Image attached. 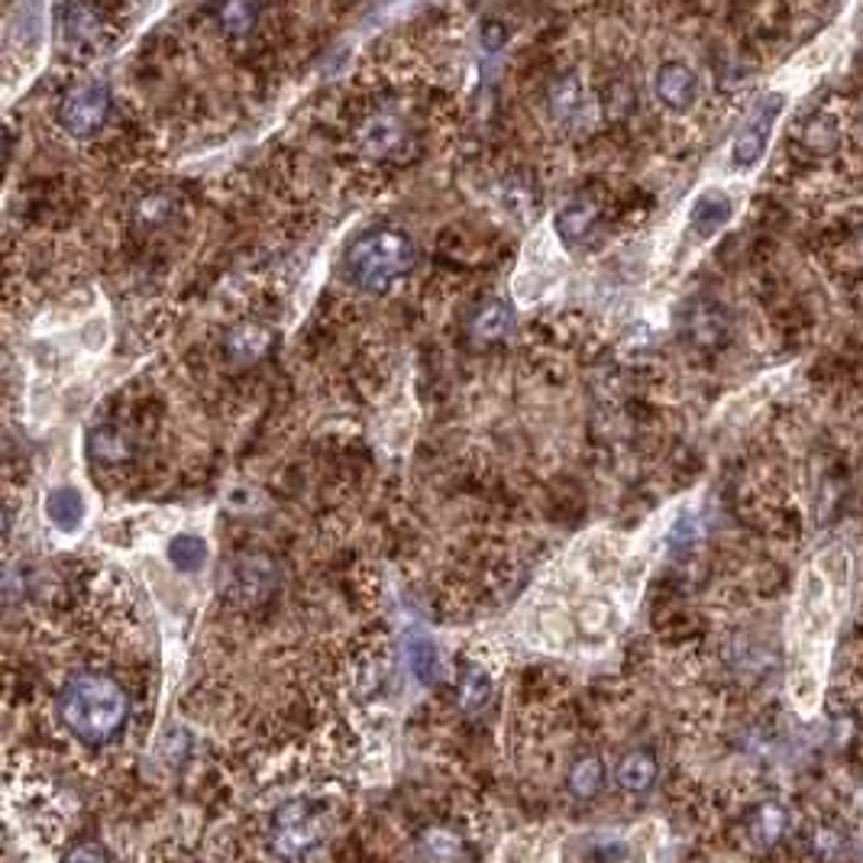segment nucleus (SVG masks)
Here are the masks:
<instances>
[{
    "mask_svg": "<svg viewBox=\"0 0 863 863\" xmlns=\"http://www.w3.org/2000/svg\"><path fill=\"white\" fill-rule=\"evenodd\" d=\"M130 715V699L117 679L104 672H79L59 696L62 725L91 747L107 744L120 734Z\"/></svg>",
    "mask_w": 863,
    "mask_h": 863,
    "instance_id": "f257e3e1",
    "label": "nucleus"
},
{
    "mask_svg": "<svg viewBox=\"0 0 863 863\" xmlns=\"http://www.w3.org/2000/svg\"><path fill=\"white\" fill-rule=\"evenodd\" d=\"M414 269V243L401 230H372L347 253V275L362 291H389Z\"/></svg>",
    "mask_w": 863,
    "mask_h": 863,
    "instance_id": "f03ea898",
    "label": "nucleus"
},
{
    "mask_svg": "<svg viewBox=\"0 0 863 863\" xmlns=\"http://www.w3.org/2000/svg\"><path fill=\"white\" fill-rule=\"evenodd\" d=\"M107 114H111V91L104 81H79L59 101V123L81 140L94 136L107 123Z\"/></svg>",
    "mask_w": 863,
    "mask_h": 863,
    "instance_id": "7ed1b4c3",
    "label": "nucleus"
},
{
    "mask_svg": "<svg viewBox=\"0 0 863 863\" xmlns=\"http://www.w3.org/2000/svg\"><path fill=\"white\" fill-rule=\"evenodd\" d=\"M317 838H320V822H317V812L311 802L295 799V802H285L275 812L269 841H273V851L278 857L291 861V857L308 854L317 844Z\"/></svg>",
    "mask_w": 863,
    "mask_h": 863,
    "instance_id": "20e7f679",
    "label": "nucleus"
},
{
    "mask_svg": "<svg viewBox=\"0 0 863 863\" xmlns=\"http://www.w3.org/2000/svg\"><path fill=\"white\" fill-rule=\"evenodd\" d=\"M783 107L785 94H767L760 104H753V111L747 114L744 126H741V133H738V140L731 146V158H734L738 168H753L763 158Z\"/></svg>",
    "mask_w": 863,
    "mask_h": 863,
    "instance_id": "39448f33",
    "label": "nucleus"
},
{
    "mask_svg": "<svg viewBox=\"0 0 863 863\" xmlns=\"http://www.w3.org/2000/svg\"><path fill=\"white\" fill-rule=\"evenodd\" d=\"M734 217V201L731 195L718 192V188H708L702 195L692 201L689 207V230L699 236V239H708L718 230H725Z\"/></svg>",
    "mask_w": 863,
    "mask_h": 863,
    "instance_id": "423d86ee",
    "label": "nucleus"
},
{
    "mask_svg": "<svg viewBox=\"0 0 863 863\" xmlns=\"http://www.w3.org/2000/svg\"><path fill=\"white\" fill-rule=\"evenodd\" d=\"M657 97L667 104L669 111H689L699 97V79L689 65L682 62H667L657 72Z\"/></svg>",
    "mask_w": 863,
    "mask_h": 863,
    "instance_id": "0eeeda50",
    "label": "nucleus"
},
{
    "mask_svg": "<svg viewBox=\"0 0 863 863\" xmlns=\"http://www.w3.org/2000/svg\"><path fill=\"white\" fill-rule=\"evenodd\" d=\"M55 17H59V33H62V40L69 42V45H75V49L97 42V37L104 33V20H101V13L91 10V7L69 3V7H59Z\"/></svg>",
    "mask_w": 863,
    "mask_h": 863,
    "instance_id": "6e6552de",
    "label": "nucleus"
},
{
    "mask_svg": "<svg viewBox=\"0 0 863 863\" xmlns=\"http://www.w3.org/2000/svg\"><path fill=\"white\" fill-rule=\"evenodd\" d=\"M84 511H88L84 495L75 485H62V489H52L45 495V517L62 534H75L79 531L81 521H84Z\"/></svg>",
    "mask_w": 863,
    "mask_h": 863,
    "instance_id": "1a4fd4ad",
    "label": "nucleus"
},
{
    "mask_svg": "<svg viewBox=\"0 0 863 863\" xmlns=\"http://www.w3.org/2000/svg\"><path fill=\"white\" fill-rule=\"evenodd\" d=\"M686 333H689V340L696 343V347H721L725 343V337H728V317L725 311L718 308V305H696L689 317H686Z\"/></svg>",
    "mask_w": 863,
    "mask_h": 863,
    "instance_id": "9d476101",
    "label": "nucleus"
},
{
    "mask_svg": "<svg viewBox=\"0 0 863 863\" xmlns=\"http://www.w3.org/2000/svg\"><path fill=\"white\" fill-rule=\"evenodd\" d=\"M404 660H408V669H411V676H414L418 682L431 686L433 679H436L440 650H436V644H433L428 634L411 630V634L404 637Z\"/></svg>",
    "mask_w": 863,
    "mask_h": 863,
    "instance_id": "9b49d317",
    "label": "nucleus"
},
{
    "mask_svg": "<svg viewBox=\"0 0 863 863\" xmlns=\"http://www.w3.org/2000/svg\"><path fill=\"white\" fill-rule=\"evenodd\" d=\"M511 323H514V315H511L508 305L499 301V298H492V301H482V305L475 308L470 327L475 340H482V343H495V340H502V337L508 333Z\"/></svg>",
    "mask_w": 863,
    "mask_h": 863,
    "instance_id": "f8f14e48",
    "label": "nucleus"
},
{
    "mask_svg": "<svg viewBox=\"0 0 863 863\" xmlns=\"http://www.w3.org/2000/svg\"><path fill=\"white\" fill-rule=\"evenodd\" d=\"M595 224V204L592 201H569L559 214H556V234L563 236V243L576 246L579 239H586Z\"/></svg>",
    "mask_w": 863,
    "mask_h": 863,
    "instance_id": "ddd939ff",
    "label": "nucleus"
},
{
    "mask_svg": "<svg viewBox=\"0 0 863 863\" xmlns=\"http://www.w3.org/2000/svg\"><path fill=\"white\" fill-rule=\"evenodd\" d=\"M657 783V760L647 750H634L618 763V785L628 792H647Z\"/></svg>",
    "mask_w": 863,
    "mask_h": 863,
    "instance_id": "4468645a",
    "label": "nucleus"
},
{
    "mask_svg": "<svg viewBox=\"0 0 863 863\" xmlns=\"http://www.w3.org/2000/svg\"><path fill=\"white\" fill-rule=\"evenodd\" d=\"M456 699H460V708L470 711V715L482 711L485 702L492 699V679H489V672L479 667L463 669L460 686H456Z\"/></svg>",
    "mask_w": 863,
    "mask_h": 863,
    "instance_id": "2eb2a0df",
    "label": "nucleus"
},
{
    "mask_svg": "<svg viewBox=\"0 0 863 863\" xmlns=\"http://www.w3.org/2000/svg\"><path fill=\"white\" fill-rule=\"evenodd\" d=\"M785 831V809L780 802H763L750 815V834L760 844H777Z\"/></svg>",
    "mask_w": 863,
    "mask_h": 863,
    "instance_id": "dca6fc26",
    "label": "nucleus"
},
{
    "mask_svg": "<svg viewBox=\"0 0 863 863\" xmlns=\"http://www.w3.org/2000/svg\"><path fill=\"white\" fill-rule=\"evenodd\" d=\"M602 783H605V767H602L598 757H583V760L573 763V770H569V792H573L576 799L598 795V792H602Z\"/></svg>",
    "mask_w": 863,
    "mask_h": 863,
    "instance_id": "f3484780",
    "label": "nucleus"
},
{
    "mask_svg": "<svg viewBox=\"0 0 863 863\" xmlns=\"http://www.w3.org/2000/svg\"><path fill=\"white\" fill-rule=\"evenodd\" d=\"M168 559L182 573H197L207 563V544L201 537H195V534H178L168 544Z\"/></svg>",
    "mask_w": 863,
    "mask_h": 863,
    "instance_id": "a211bd4d",
    "label": "nucleus"
},
{
    "mask_svg": "<svg viewBox=\"0 0 863 863\" xmlns=\"http://www.w3.org/2000/svg\"><path fill=\"white\" fill-rule=\"evenodd\" d=\"M269 343H273L269 330H263V327H243V330H236L234 337H230V353H234L236 359H243V362H253V359H259V356L269 350Z\"/></svg>",
    "mask_w": 863,
    "mask_h": 863,
    "instance_id": "6ab92c4d",
    "label": "nucleus"
},
{
    "mask_svg": "<svg viewBox=\"0 0 863 863\" xmlns=\"http://www.w3.org/2000/svg\"><path fill=\"white\" fill-rule=\"evenodd\" d=\"M88 450H91V456L97 460V463H117L126 456V440L117 436L114 431H94L91 433V440H88Z\"/></svg>",
    "mask_w": 863,
    "mask_h": 863,
    "instance_id": "aec40b11",
    "label": "nucleus"
},
{
    "mask_svg": "<svg viewBox=\"0 0 863 863\" xmlns=\"http://www.w3.org/2000/svg\"><path fill=\"white\" fill-rule=\"evenodd\" d=\"M62 863H111V854H107V847L97 844V841H81V844H75V847L65 854V861Z\"/></svg>",
    "mask_w": 863,
    "mask_h": 863,
    "instance_id": "412c9836",
    "label": "nucleus"
},
{
    "mask_svg": "<svg viewBox=\"0 0 863 863\" xmlns=\"http://www.w3.org/2000/svg\"><path fill=\"white\" fill-rule=\"evenodd\" d=\"M220 20H224V27L230 30V33H243L249 23H253V7H243V3H234V7H224L220 10Z\"/></svg>",
    "mask_w": 863,
    "mask_h": 863,
    "instance_id": "4be33fe9",
    "label": "nucleus"
},
{
    "mask_svg": "<svg viewBox=\"0 0 863 863\" xmlns=\"http://www.w3.org/2000/svg\"><path fill=\"white\" fill-rule=\"evenodd\" d=\"M841 844H844V838H841L838 831H831V828H822V831L815 834V851H819L822 857H828V861L841 851Z\"/></svg>",
    "mask_w": 863,
    "mask_h": 863,
    "instance_id": "5701e85b",
    "label": "nucleus"
}]
</instances>
